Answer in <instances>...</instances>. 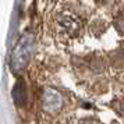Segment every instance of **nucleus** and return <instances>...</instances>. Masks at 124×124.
<instances>
[{
  "mask_svg": "<svg viewBox=\"0 0 124 124\" xmlns=\"http://www.w3.org/2000/svg\"><path fill=\"white\" fill-rule=\"evenodd\" d=\"M32 49H34V35L24 34L11 52L10 66L14 73H21L27 67L32 54Z\"/></svg>",
  "mask_w": 124,
  "mask_h": 124,
  "instance_id": "1",
  "label": "nucleus"
},
{
  "mask_svg": "<svg viewBox=\"0 0 124 124\" xmlns=\"http://www.w3.org/2000/svg\"><path fill=\"white\" fill-rule=\"evenodd\" d=\"M81 31V21L71 13H62L56 18V32L62 39H73Z\"/></svg>",
  "mask_w": 124,
  "mask_h": 124,
  "instance_id": "2",
  "label": "nucleus"
},
{
  "mask_svg": "<svg viewBox=\"0 0 124 124\" xmlns=\"http://www.w3.org/2000/svg\"><path fill=\"white\" fill-rule=\"evenodd\" d=\"M62 106V98L54 89H46L43 93V107L47 112H57Z\"/></svg>",
  "mask_w": 124,
  "mask_h": 124,
  "instance_id": "3",
  "label": "nucleus"
},
{
  "mask_svg": "<svg viewBox=\"0 0 124 124\" xmlns=\"http://www.w3.org/2000/svg\"><path fill=\"white\" fill-rule=\"evenodd\" d=\"M13 99L17 106H24L27 103V88L23 81H17L13 88Z\"/></svg>",
  "mask_w": 124,
  "mask_h": 124,
  "instance_id": "4",
  "label": "nucleus"
}]
</instances>
